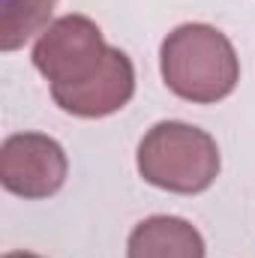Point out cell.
<instances>
[{"instance_id":"obj_1","label":"cell","mask_w":255,"mask_h":258,"mask_svg":"<svg viewBox=\"0 0 255 258\" xmlns=\"http://www.w3.org/2000/svg\"><path fill=\"white\" fill-rule=\"evenodd\" d=\"M159 69L168 90L186 102L210 105L234 93L240 60L231 39L210 24H180L159 45Z\"/></svg>"},{"instance_id":"obj_2","label":"cell","mask_w":255,"mask_h":258,"mask_svg":"<svg viewBox=\"0 0 255 258\" xmlns=\"http://www.w3.org/2000/svg\"><path fill=\"white\" fill-rule=\"evenodd\" d=\"M135 162L138 174L165 192H204L219 177V147L213 135L183 120L156 123L141 138Z\"/></svg>"},{"instance_id":"obj_3","label":"cell","mask_w":255,"mask_h":258,"mask_svg":"<svg viewBox=\"0 0 255 258\" xmlns=\"http://www.w3.org/2000/svg\"><path fill=\"white\" fill-rule=\"evenodd\" d=\"M102 30L87 15L54 18L33 45V66L51 81V87H66L90 78L108 54Z\"/></svg>"},{"instance_id":"obj_4","label":"cell","mask_w":255,"mask_h":258,"mask_svg":"<svg viewBox=\"0 0 255 258\" xmlns=\"http://www.w3.org/2000/svg\"><path fill=\"white\" fill-rule=\"evenodd\" d=\"M63 147L42 132H15L0 147V183L21 198H48L66 183Z\"/></svg>"},{"instance_id":"obj_5","label":"cell","mask_w":255,"mask_h":258,"mask_svg":"<svg viewBox=\"0 0 255 258\" xmlns=\"http://www.w3.org/2000/svg\"><path fill=\"white\" fill-rule=\"evenodd\" d=\"M132 93H135V69L129 54L120 48H108L102 66L90 78L66 87H51L54 102L75 117H108L126 105Z\"/></svg>"},{"instance_id":"obj_6","label":"cell","mask_w":255,"mask_h":258,"mask_svg":"<svg viewBox=\"0 0 255 258\" xmlns=\"http://www.w3.org/2000/svg\"><path fill=\"white\" fill-rule=\"evenodd\" d=\"M126 258H204V237L180 216H147L129 234Z\"/></svg>"},{"instance_id":"obj_7","label":"cell","mask_w":255,"mask_h":258,"mask_svg":"<svg viewBox=\"0 0 255 258\" xmlns=\"http://www.w3.org/2000/svg\"><path fill=\"white\" fill-rule=\"evenodd\" d=\"M3 258H42V255H33V252H6Z\"/></svg>"}]
</instances>
